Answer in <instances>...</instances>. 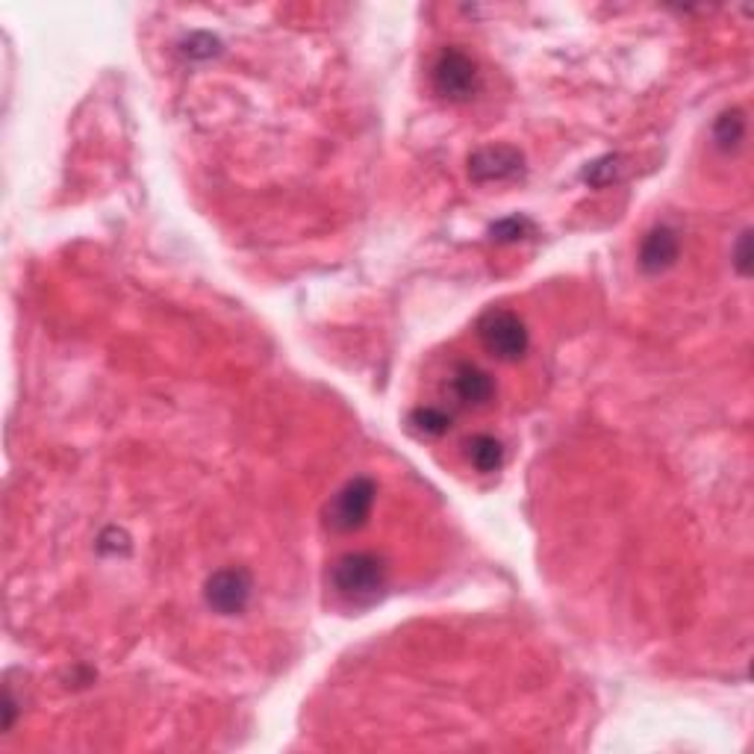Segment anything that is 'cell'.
Here are the masks:
<instances>
[{
  "instance_id": "3",
  "label": "cell",
  "mask_w": 754,
  "mask_h": 754,
  "mask_svg": "<svg viewBox=\"0 0 754 754\" xmlns=\"http://www.w3.org/2000/svg\"><path fill=\"white\" fill-rule=\"evenodd\" d=\"M374 496H378V487H374L369 478H353L348 480L339 492H336L325 507V522L330 531L336 534H351V531H360L366 525V519L372 515Z\"/></svg>"
},
{
  "instance_id": "10",
  "label": "cell",
  "mask_w": 754,
  "mask_h": 754,
  "mask_svg": "<svg viewBox=\"0 0 754 754\" xmlns=\"http://www.w3.org/2000/svg\"><path fill=\"white\" fill-rule=\"evenodd\" d=\"M745 136V115L740 109H728L717 118V127H714V139L722 151H734L736 144L743 142Z\"/></svg>"
},
{
  "instance_id": "5",
  "label": "cell",
  "mask_w": 754,
  "mask_h": 754,
  "mask_svg": "<svg viewBox=\"0 0 754 754\" xmlns=\"http://www.w3.org/2000/svg\"><path fill=\"white\" fill-rule=\"evenodd\" d=\"M251 592H254V581L245 569H219L212 575L207 587H204V599L210 604L212 611L221 613V616H240L251 602Z\"/></svg>"
},
{
  "instance_id": "13",
  "label": "cell",
  "mask_w": 754,
  "mask_h": 754,
  "mask_svg": "<svg viewBox=\"0 0 754 754\" xmlns=\"http://www.w3.org/2000/svg\"><path fill=\"white\" fill-rule=\"evenodd\" d=\"M616 177H619V156H602V160L587 165V172H583V181L590 186H607Z\"/></svg>"
},
{
  "instance_id": "12",
  "label": "cell",
  "mask_w": 754,
  "mask_h": 754,
  "mask_svg": "<svg viewBox=\"0 0 754 754\" xmlns=\"http://www.w3.org/2000/svg\"><path fill=\"white\" fill-rule=\"evenodd\" d=\"M531 233H534V221L525 219V216H513V219L498 221V224L489 228V236L498 242H519L531 236Z\"/></svg>"
},
{
  "instance_id": "1",
  "label": "cell",
  "mask_w": 754,
  "mask_h": 754,
  "mask_svg": "<svg viewBox=\"0 0 754 754\" xmlns=\"http://www.w3.org/2000/svg\"><path fill=\"white\" fill-rule=\"evenodd\" d=\"M330 583L348 602H372L386 587V566L378 554H345L330 569Z\"/></svg>"
},
{
  "instance_id": "4",
  "label": "cell",
  "mask_w": 754,
  "mask_h": 754,
  "mask_svg": "<svg viewBox=\"0 0 754 754\" xmlns=\"http://www.w3.org/2000/svg\"><path fill=\"white\" fill-rule=\"evenodd\" d=\"M430 80H433V92L437 95L460 104V101H468V97L478 92V62L468 57L466 50L445 48L437 57V62H433Z\"/></svg>"
},
{
  "instance_id": "7",
  "label": "cell",
  "mask_w": 754,
  "mask_h": 754,
  "mask_svg": "<svg viewBox=\"0 0 754 754\" xmlns=\"http://www.w3.org/2000/svg\"><path fill=\"white\" fill-rule=\"evenodd\" d=\"M451 392H454V398H457L460 404H466V407H484V404L492 402L496 383H492V378H489L484 369H478V366L460 363L457 369H454V374H451Z\"/></svg>"
},
{
  "instance_id": "8",
  "label": "cell",
  "mask_w": 754,
  "mask_h": 754,
  "mask_svg": "<svg viewBox=\"0 0 754 754\" xmlns=\"http://www.w3.org/2000/svg\"><path fill=\"white\" fill-rule=\"evenodd\" d=\"M678 254H681V240L678 233L672 228H654L642 240V248H640V266L649 271V275H660V271H666V268H672L675 263H678Z\"/></svg>"
},
{
  "instance_id": "6",
  "label": "cell",
  "mask_w": 754,
  "mask_h": 754,
  "mask_svg": "<svg viewBox=\"0 0 754 754\" xmlns=\"http://www.w3.org/2000/svg\"><path fill=\"white\" fill-rule=\"evenodd\" d=\"M525 169V156L510 144L480 148L468 156V174L475 183H504L519 177Z\"/></svg>"
},
{
  "instance_id": "14",
  "label": "cell",
  "mask_w": 754,
  "mask_h": 754,
  "mask_svg": "<svg viewBox=\"0 0 754 754\" xmlns=\"http://www.w3.org/2000/svg\"><path fill=\"white\" fill-rule=\"evenodd\" d=\"M736 271L743 277L752 271V233H749V230H745L743 236H740V242H736Z\"/></svg>"
},
{
  "instance_id": "2",
  "label": "cell",
  "mask_w": 754,
  "mask_h": 754,
  "mask_svg": "<svg viewBox=\"0 0 754 754\" xmlns=\"http://www.w3.org/2000/svg\"><path fill=\"white\" fill-rule=\"evenodd\" d=\"M478 336L480 345L492 357L507 360V363L522 360L527 353V345H531L525 322L515 313H510V310H487V313L480 315Z\"/></svg>"
},
{
  "instance_id": "11",
  "label": "cell",
  "mask_w": 754,
  "mask_h": 754,
  "mask_svg": "<svg viewBox=\"0 0 754 754\" xmlns=\"http://www.w3.org/2000/svg\"><path fill=\"white\" fill-rule=\"evenodd\" d=\"M410 425L425 437H442L451 428V416L440 407H419L410 413Z\"/></svg>"
},
{
  "instance_id": "9",
  "label": "cell",
  "mask_w": 754,
  "mask_h": 754,
  "mask_svg": "<svg viewBox=\"0 0 754 754\" xmlns=\"http://www.w3.org/2000/svg\"><path fill=\"white\" fill-rule=\"evenodd\" d=\"M466 454L468 463L478 468V472H484V475H492V472L504 466V445L496 437H489V433L472 437L466 445Z\"/></svg>"
}]
</instances>
